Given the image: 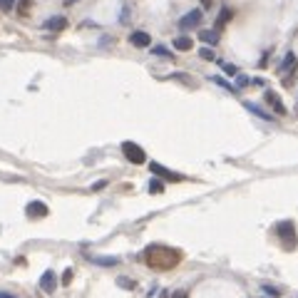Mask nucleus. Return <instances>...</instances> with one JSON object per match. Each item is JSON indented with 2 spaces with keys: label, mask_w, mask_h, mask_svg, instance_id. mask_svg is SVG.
I'll return each mask as SVG.
<instances>
[{
  "label": "nucleus",
  "mask_w": 298,
  "mask_h": 298,
  "mask_svg": "<svg viewBox=\"0 0 298 298\" xmlns=\"http://www.w3.org/2000/svg\"><path fill=\"white\" fill-rule=\"evenodd\" d=\"M172 298H186V293H184V291H174Z\"/></svg>",
  "instance_id": "a878e982"
},
{
  "label": "nucleus",
  "mask_w": 298,
  "mask_h": 298,
  "mask_svg": "<svg viewBox=\"0 0 298 298\" xmlns=\"http://www.w3.org/2000/svg\"><path fill=\"white\" fill-rule=\"evenodd\" d=\"M149 169H152V174H157V176H164V179H169V181H179L181 179V174H176V172H169L167 167H162L159 162H152L149 164Z\"/></svg>",
  "instance_id": "39448f33"
},
{
  "label": "nucleus",
  "mask_w": 298,
  "mask_h": 298,
  "mask_svg": "<svg viewBox=\"0 0 298 298\" xmlns=\"http://www.w3.org/2000/svg\"><path fill=\"white\" fill-rule=\"evenodd\" d=\"M211 3H214V0H201V5H204V8H211Z\"/></svg>",
  "instance_id": "cd10ccee"
},
{
  "label": "nucleus",
  "mask_w": 298,
  "mask_h": 298,
  "mask_svg": "<svg viewBox=\"0 0 298 298\" xmlns=\"http://www.w3.org/2000/svg\"><path fill=\"white\" fill-rule=\"evenodd\" d=\"M90 261H92V264H97V266H104V269L120 266V258L117 256H90Z\"/></svg>",
  "instance_id": "9d476101"
},
{
  "label": "nucleus",
  "mask_w": 298,
  "mask_h": 298,
  "mask_svg": "<svg viewBox=\"0 0 298 298\" xmlns=\"http://www.w3.org/2000/svg\"><path fill=\"white\" fill-rule=\"evenodd\" d=\"M65 25H67V18L65 15H52V18H48L45 20V30L48 32H60V30H65Z\"/></svg>",
  "instance_id": "0eeeda50"
},
{
  "label": "nucleus",
  "mask_w": 298,
  "mask_h": 298,
  "mask_svg": "<svg viewBox=\"0 0 298 298\" xmlns=\"http://www.w3.org/2000/svg\"><path fill=\"white\" fill-rule=\"evenodd\" d=\"M117 283H120L122 288H134V283H132L129 278H117Z\"/></svg>",
  "instance_id": "4be33fe9"
},
{
  "label": "nucleus",
  "mask_w": 298,
  "mask_h": 298,
  "mask_svg": "<svg viewBox=\"0 0 298 298\" xmlns=\"http://www.w3.org/2000/svg\"><path fill=\"white\" fill-rule=\"evenodd\" d=\"M48 204H43V201H30L27 206H25V214L30 216V219H43V216H48Z\"/></svg>",
  "instance_id": "7ed1b4c3"
},
{
  "label": "nucleus",
  "mask_w": 298,
  "mask_h": 298,
  "mask_svg": "<svg viewBox=\"0 0 298 298\" xmlns=\"http://www.w3.org/2000/svg\"><path fill=\"white\" fill-rule=\"evenodd\" d=\"M276 234H278L281 239H286V246H288V248L293 246V224H291V221H281L278 226H276Z\"/></svg>",
  "instance_id": "423d86ee"
},
{
  "label": "nucleus",
  "mask_w": 298,
  "mask_h": 298,
  "mask_svg": "<svg viewBox=\"0 0 298 298\" xmlns=\"http://www.w3.org/2000/svg\"><path fill=\"white\" fill-rule=\"evenodd\" d=\"M104 186H107V181H95V184H92V189L99 192V189H104Z\"/></svg>",
  "instance_id": "b1692460"
},
{
  "label": "nucleus",
  "mask_w": 298,
  "mask_h": 298,
  "mask_svg": "<svg viewBox=\"0 0 298 298\" xmlns=\"http://www.w3.org/2000/svg\"><path fill=\"white\" fill-rule=\"evenodd\" d=\"M149 192H152V194H162L164 192V184L159 179H152V181H149Z\"/></svg>",
  "instance_id": "dca6fc26"
},
{
  "label": "nucleus",
  "mask_w": 298,
  "mask_h": 298,
  "mask_svg": "<svg viewBox=\"0 0 298 298\" xmlns=\"http://www.w3.org/2000/svg\"><path fill=\"white\" fill-rule=\"evenodd\" d=\"M129 43H132L134 48H149V45H152V35L144 32V30H134V32L129 35Z\"/></svg>",
  "instance_id": "20e7f679"
},
{
  "label": "nucleus",
  "mask_w": 298,
  "mask_h": 298,
  "mask_svg": "<svg viewBox=\"0 0 298 298\" xmlns=\"http://www.w3.org/2000/svg\"><path fill=\"white\" fill-rule=\"evenodd\" d=\"M229 20H231V10L224 8V10H221V20H219L216 25H224V23H229Z\"/></svg>",
  "instance_id": "aec40b11"
},
{
  "label": "nucleus",
  "mask_w": 298,
  "mask_h": 298,
  "mask_svg": "<svg viewBox=\"0 0 298 298\" xmlns=\"http://www.w3.org/2000/svg\"><path fill=\"white\" fill-rule=\"evenodd\" d=\"M74 3H77V0H65V5H74Z\"/></svg>",
  "instance_id": "c85d7f7f"
},
{
  "label": "nucleus",
  "mask_w": 298,
  "mask_h": 298,
  "mask_svg": "<svg viewBox=\"0 0 298 298\" xmlns=\"http://www.w3.org/2000/svg\"><path fill=\"white\" fill-rule=\"evenodd\" d=\"M261 288H264L269 296H273V298H278V296H281V288H276V286H271V283H264Z\"/></svg>",
  "instance_id": "f3484780"
},
{
  "label": "nucleus",
  "mask_w": 298,
  "mask_h": 298,
  "mask_svg": "<svg viewBox=\"0 0 298 298\" xmlns=\"http://www.w3.org/2000/svg\"><path fill=\"white\" fill-rule=\"evenodd\" d=\"M40 288H43L45 293H55V288H57V276H55V271H45V273L40 276Z\"/></svg>",
  "instance_id": "6e6552de"
},
{
  "label": "nucleus",
  "mask_w": 298,
  "mask_h": 298,
  "mask_svg": "<svg viewBox=\"0 0 298 298\" xmlns=\"http://www.w3.org/2000/svg\"><path fill=\"white\" fill-rule=\"evenodd\" d=\"M0 298H15L13 293H5V291H0Z\"/></svg>",
  "instance_id": "bb28decb"
},
{
  "label": "nucleus",
  "mask_w": 298,
  "mask_h": 298,
  "mask_svg": "<svg viewBox=\"0 0 298 298\" xmlns=\"http://www.w3.org/2000/svg\"><path fill=\"white\" fill-rule=\"evenodd\" d=\"M152 55H157V57H174L172 50L164 48V45H154V48H152Z\"/></svg>",
  "instance_id": "2eb2a0df"
},
{
  "label": "nucleus",
  "mask_w": 298,
  "mask_h": 298,
  "mask_svg": "<svg viewBox=\"0 0 298 298\" xmlns=\"http://www.w3.org/2000/svg\"><path fill=\"white\" fill-rule=\"evenodd\" d=\"M122 152H124V157H127L132 164H144V162H147V152H144L139 144H134V142H124V144H122Z\"/></svg>",
  "instance_id": "f257e3e1"
},
{
  "label": "nucleus",
  "mask_w": 298,
  "mask_h": 298,
  "mask_svg": "<svg viewBox=\"0 0 298 298\" xmlns=\"http://www.w3.org/2000/svg\"><path fill=\"white\" fill-rule=\"evenodd\" d=\"M15 8V0H0V10H5V13H10Z\"/></svg>",
  "instance_id": "6ab92c4d"
},
{
  "label": "nucleus",
  "mask_w": 298,
  "mask_h": 298,
  "mask_svg": "<svg viewBox=\"0 0 298 298\" xmlns=\"http://www.w3.org/2000/svg\"><path fill=\"white\" fill-rule=\"evenodd\" d=\"M199 40H204L206 45H216V43H219V35H216L214 30H201V32H199Z\"/></svg>",
  "instance_id": "ddd939ff"
},
{
  "label": "nucleus",
  "mask_w": 298,
  "mask_h": 298,
  "mask_svg": "<svg viewBox=\"0 0 298 298\" xmlns=\"http://www.w3.org/2000/svg\"><path fill=\"white\" fill-rule=\"evenodd\" d=\"M266 102L273 107V112H278V115H286V104L276 97V92H271V90H269V92H266Z\"/></svg>",
  "instance_id": "9b49d317"
},
{
  "label": "nucleus",
  "mask_w": 298,
  "mask_h": 298,
  "mask_svg": "<svg viewBox=\"0 0 298 298\" xmlns=\"http://www.w3.org/2000/svg\"><path fill=\"white\" fill-rule=\"evenodd\" d=\"M296 65V55L293 52H288L286 57H283V62H281V67H278V72H288L291 67Z\"/></svg>",
  "instance_id": "4468645a"
},
{
  "label": "nucleus",
  "mask_w": 298,
  "mask_h": 298,
  "mask_svg": "<svg viewBox=\"0 0 298 298\" xmlns=\"http://www.w3.org/2000/svg\"><path fill=\"white\" fill-rule=\"evenodd\" d=\"M211 82H216L219 87H224V90H229V92H234V87L226 82V80H224V77H211Z\"/></svg>",
  "instance_id": "a211bd4d"
},
{
  "label": "nucleus",
  "mask_w": 298,
  "mask_h": 298,
  "mask_svg": "<svg viewBox=\"0 0 298 298\" xmlns=\"http://www.w3.org/2000/svg\"><path fill=\"white\" fill-rule=\"evenodd\" d=\"M224 70H226V74H239V70L234 65H229V62H224Z\"/></svg>",
  "instance_id": "5701e85b"
},
{
  "label": "nucleus",
  "mask_w": 298,
  "mask_h": 298,
  "mask_svg": "<svg viewBox=\"0 0 298 298\" xmlns=\"http://www.w3.org/2000/svg\"><path fill=\"white\" fill-rule=\"evenodd\" d=\"M70 281H72V271H70V269H67V271H65V276H62V283H65V286H67V283H70Z\"/></svg>",
  "instance_id": "393cba45"
},
{
  "label": "nucleus",
  "mask_w": 298,
  "mask_h": 298,
  "mask_svg": "<svg viewBox=\"0 0 298 298\" xmlns=\"http://www.w3.org/2000/svg\"><path fill=\"white\" fill-rule=\"evenodd\" d=\"M199 55H201L204 60H214V50H211V48H201V50H199Z\"/></svg>",
  "instance_id": "412c9836"
},
{
  "label": "nucleus",
  "mask_w": 298,
  "mask_h": 298,
  "mask_svg": "<svg viewBox=\"0 0 298 298\" xmlns=\"http://www.w3.org/2000/svg\"><path fill=\"white\" fill-rule=\"evenodd\" d=\"M174 48L181 50V52H186V50H192V48H194V40H192V37H186V35H179L176 40H174Z\"/></svg>",
  "instance_id": "f8f14e48"
},
{
  "label": "nucleus",
  "mask_w": 298,
  "mask_h": 298,
  "mask_svg": "<svg viewBox=\"0 0 298 298\" xmlns=\"http://www.w3.org/2000/svg\"><path fill=\"white\" fill-rule=\"evenodd\" d=\"M201 20H204V10L201 8H194V10L186 13L184 18H179V27L181 30H192V27H199Z\"/></svg>",
  "instance_id": "f03ea898"
},
{
  "label": "nucleus",
  "mask_w": 298,
  "mask_h": 298,
  "mask_svg": "<svg viewBox=\"0 0 298 298\" xmlns=\"http://www.w3.org/2000/svg\"><path fill=\"white\" fill-rule=\"evenodd\" d=\"M244 107H246V109L251 112V115H256L258 120H266V122H273V115H269V112H266L264 107H258L256 102H246Z\"/></svg>",
  "instance_id": "1a4fd4ad"
}]
</instances>
